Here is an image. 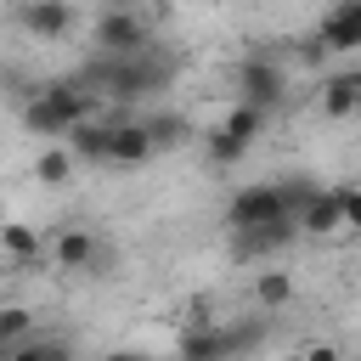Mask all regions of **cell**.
<instances>
[{
    "label": "cell",
    "instance_id": "cell-1",
    "mask_svg": "<svg viewBox=\"0 0 361 361\" xmlns=\"http://www.w3.org/2000/svg\"><path fill=\"white\" fill-rule=\"evenodd\" d=\"M79 79L102 96V102H147V96H158L169 79H175V56L152 39L147 51H130V56H107V51H96L85 68H79Z\"/></svg>",
    "mask_w": 361,
    "mask_h": 361
},
{
    "label": "cell",
    "instance_id": "cell-2",
    "mask_svg": "<svg viewBox=\"0 0 361 361\" xmlns=\"http://www.w3.org/2000/svg\"><path fill=\"white\" fill-rule=\"evenodd\" d=\"M265 322H192L175 338V361H243L248 350H259Z\"/></svg>",
    "mask_w": 361,
    "mask_h": 361
},
{
    "label": "cell",
    "instance_id": "cell-3",
    "mask_svg": "<svg viewBox=\"0 0 361 361\" xmlns=\"http://www.w3.org/2000/svg\"><path fill=\"white\" fill-rule=\"evenodd\" d=\"M310 192H316V186H299V180H254V186H237L231 203H226V231H248V226L299 214V203H305Z\"/></svg>",
    "mask_w": 361,
    "mask_h": 361
},
{
    "label": "cell",
    "instance_id": "cell-4",
    "mask_svg": "<svg viewBox=\"0 0 361 361\" xmlns=\"http://www.w3.org/2000/svg\"><path fill=\"white\" fill-rule=\"evenodd\" d=\"M231 90H237V102H248V107H265V113H276L282 102H288V68H282V56L259 39L243 62H237V73H231Z\"/></svg>",
    "mask_w": 361,
    "mask_h": 361
},
{
    "label": "cell",
    "instance_id": "cell-5",
    "mask_svg": "<svg viewBox=\"0 0 361 361\" xmlns=\"http://www.w3.org/2000/svg\"><path fill=\"white\" fill-rule=\"evenodd\" d=\"M152 39H158V34H152V23L141 17V6H102L96 28H90V45H96V51H107V56L147 51Z\"/></svg>",
    "mask_w": 361,
    "mask_h": 361
},
{
    "label": "cell",
    "instance_id": "cell-6",
    "mask_svg": "<svg viewBox=\"0 0 361 361\" xmlns=\"http://www.w3.org/2000/svg\"><path fill=\"white\" fill-rule=\"evenodd\" d=\"M299 237H305V231H299V214H282V220L231 231V248H237V259H271V254H282V248L299 243Z\"/></svg>",
    "mask_w": 361,
    "mask_h": 361
},
{
    "label": "cell",
    "instance_id": "cell-7",
    "mask_svg": "<svg viewBox=\"0 0 361 361\" xmlns=\"http://www.w3.org/2000/svg\"><path fill=\"white\" fill-rule=\"evenodd\" d=\"M17 28H23L28 39L56 45V39L73 34V0H23V6H17Z\"/></svg>",
    "mask_w": 361,
    "mask_h": 361
},
{
    "label": "cell",
    "instance_id": "cell-8",
    "mask_svg": "<svg viewBox=\"0 0 361 361\" xmlns=\"http://www.w3.org/2000/svg\"><path fill=\"white\" fill-rule=\"evenodd\" d=\"M34 90H39V96H45V102H51V107L68 118V124H85V118H96V113H102V96H96V90H90L79 73L45 79V85H34Z\"/></svg>",
    "mask_w": 361,
    "mask_h": 361
},
{
    "label": "cell",
    "instance_id": "cell-9",
    "mask_svg": "<svg viewBox=\"0 0 361 361\" xmlns=\"http://www.w3.org/2000/svg\"><path fill=\"white\" fill-rule=\"evenodd\" d=\"M51 259H56V271H68V276H90L96 259H102V237H96L90 226H62V231L51 237Z\"/></svg>",
    "mask_w": 361,
    "mask_h": 361
},
{
    "label": "cell",
    "instance_id": "cell-10",
    "mask_svg": "<svg viewBox=\"0 0 361 361\" xmlns=\"http://www.w3.org/2000/svg\"><path fill=\"white\" fill-rule=\"evenodd\" d=\"M152 152H158V147H152V135H147L141 118H124V124L107 130V164H118V169H141Z\"/></svg>",
    "mask_w": 361,
    "mask_h": 361
},
{
    "label": "cell",
    "instance_id": "cell-11",
    "mask_svg": "<svg viewBox=\"0 0 361 361\" xmlns=\"http://www.w3.org/2000/svg\"><path fill=\"white\" fill-rule=\"evenodd\" d=\"M316 34H322V45L338 51V56L361 51V0H338V6L316 23Z\"/></svg>",
    "mask_w": 361,
    "mask_h": 361
},
{
    "label": "cell",
    "instance_id": "cell-12",
    "mask_svg": "<svg viewBox=\"0 0 361 361\" xmlns=\"http://www.w3.org/2000/svg\"><path fill=\"white\" fill-rule=\"evenodd\" d=\"M299 231H305V237H338V231H344V214H338V192H333V186H316V192L299 203Z\"/></svg>",
    "mask_w": 361,
    "mask_h": 361
},
{
    "label": "cell",
    "instance_id": "cell-13",
    "mask_svg": "<svg viewBox=\"0 0 361 361\" xmlns=\"http://www.w3.org/2000/svg\"><path fill=\"white\" fill-rule=\"evenodd\" d=\"M322 113L327 118L361 113V68H344V73H327L322 79Z\"/></svg>",
    "mask_w": 361,
    "mask_h": 361
},
{
    "label": "cell",
    "instance_id": "cell-14",
    "mask_svg": "<svg viewBox=\"0 0 361 361\" xmlns=\"http://www.w3.org/2000/svg\"><path fill=\"white\" fill-rule=\"evenodd\" d=\"M0 254L17 259V265H34L45 254V237L28 226V220H0Z\"/></svg>",
    "mask_w": 361,
    "mask_h": 361
},
{
    "label": "cell",
    "instance_id": "cell-15",
    "mask_svg": "<svg viewBox=\"0 0 361 361\" xmlns=\"http://www.w3.org/2000/svg\"><path fill=\"white\" fill-rule=\"evenodd\" d=\"M107 130H113V124H102V118H85V124H73L62 141H68V152H73L79 164H107Z\"/></svg>",
    "mask_w": 361,
    "mask_h": 361
},
{
    "label": "cell",
    "instance_id": "cell-16",
    "mask_svg": "<svg viewBox=\"0 0 361 361\" xmlns=\"http://www.w3.org/2000/svg\"><path fill=\"white\" fill-rule=\"evenodd\" d=\"M23 124H28V135H45V141H62V135L73 130V124H68V118H62V113H56V107L39 96V90L23 102Z\"/></svg>",
    "mask_w": 361,
    "mask_h": 361
},
{
    "label": "cell",
    "instance_id": "cell-17",
    "mask_svg": "<svg viewBox=\"0 0 361 361\" xmlns=\"http://www.w3.org/2000/svg\"><path fill=\"white\" fill-rule=\"evenodd\" d=\"M265 124H271V113H265V107H248V102H231V107H226V118H220V130H226V135H237L243 147H254Z\"/></svg>",
    "mask_w": 361,
    "mask_h": 361
},
{
    "label": "cell",
    "instance_id": "cell-18",
    "mask_svg": "<svg viewBox=\"0 0 361 361\" xmlns=\"http://www.w3.org/2000/svg\"><path fill=\"white\" fill-rule=\"evenodd\" d=\"M11 361H73V344H68L62 333H28V338L11 350Z\"/></svg>",
    "mask_w": 361,
    "mask_h": 361
},
{
    "label": "cell",
    "instance_id": "cell-19",
    "mask_svg": "<svg viewBox=\"0 0 361 361\" xmlns=\"http://www.w3.org/2000/svg\"><path fill=\"white\" fill-rule=\"evenodd\" d=\"M288 299H293V276H288V271H271V265H265V271L254 276V305H259V310H282Z\"/></svg>",
    "mask_w": 361,
    "mask_h": 361
},
{
    "label": "cell",
    "instance_id": "cell-20",
    "mask_svg": "<svg viewBox=\"0 0 361 361\" xmlns=\"http://www.w3.org/2000/svg\"><path fill=\"white\" fill-rule=\"evenodd\" d=\"M141 124H147V135H152V147H158V152H164V147H180V141L192 135V124H186L180 113H147Z\"/></svg>",
    "mask_w": 361,
    "mask_h": 361
},
{
    "label": "cell",
    "instance_id": "cell-21",
    "mask_svg": "<svg viewBox=\"0 0 361 361\" xmlns=\"http://www.w3.org/2000/svg\"><path fill=\"white\" fill-rule=\"evenodd\" d=\"M73 164H79V158H73L68 147H45V152L34 158V175H39L45 186H68V180H73Z\"/></svg>",
    "mask_w": 361,
    "mask_h": 361
},
{
    "label": "cell",
    "instance_id": "cell-22",
    "mask_svg": "<svg viewBox=\"0 0 361 361\" xmlns=\"http://www.w3.org/2000/svg\"><path fill=\"white\" fill-rule=\"evenodd\" d=\"M203 147H209V164H243V158H248V147H243L237 135H226L220 124L203 135Z\"/></svg>",
    "mask_w": 361,
    "mask_h": 361
},
{
    "label": "cell",
    "instance_id": "cell-23",
    "mask_svg": "<svg viewBox=\"0 0 361 361\" xmlns=\"http://www.w3.org/2000/svg\"><path fill=\"white\" fill-rule=\"evenodd\" d=\"M338 192V214H344V231H361V186H333Z\"/></svg>",
    "mask_w": 361,
    "mask_h": 361
},
{
    "label": "cell",
    "instance_id": "cell-24",
    "mask_svg": "<svg viewBox=\"0 0 361 361\" xmlns=\"http://www.w3.org/2000/svg\"><path fill=\"white\" fill-rule=\"evenodd\" d=\"M327 56H333V51H327V45H322V34L310 28V34L299 39V62H310V68H316V62H327Z\"/></svg>",
    "mask_w": 361,
    "mask_h": 361
},
{
    "label": "cell",
    "instance_id": "cell-25",
    "mask_svg": "<svg viewBox=\"0 0 361 361\" xmlns=\"http://www.w3.org/2000/svg\"><path fill=\"white\" fill-rule=\"evenodd\" d=\"M305 361H344V350H338V344H310Z\"/></svg>",
    "mask_w": 361,
    "mask_h": 361
},
{
    "label": "cell",
    "instance_id": "cell-26",
    "mask_svg": "<svg viewBox=\"0 0 361 361\" xmlns=\"http://www.w3.org/2000/svg\"><path fill=\"white\" fill-rule=\"evenodd\" d=\"M96 361H152V355H141V350H107V355H96Z\"/></svg>",
    "mask_w": 361,
    "mask_h": 361
},
{
    "label": "cell",
    "instance_id": "cell-27",
    "mask_svg": "<svg viewBox=\"0 0 361 361\" xmlns=\"http://www.w3.org/2000/svg\"><path fill=\"white\" fill-rule=\"evenodd\" d=\"M102 6H141V0H102Z\"/></svg>",
    "mask_w": 361,
    "mask_h": 361
},
{
    "label": "cell",
    "instance_id": "cell-28",
    "mask_svg": "<svg viewBox=\"0 0 361 361\" xmlns=\"http://www.w3.org/2000/svg\"><path fill=\"white\" fill-rule=\"evenodd\" d=\"M0 276H6V271H0Z\"/></svg>",
    "mask_w": 361,
    "mask_h": 361
}]
</instances>
